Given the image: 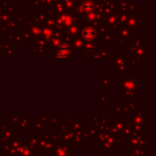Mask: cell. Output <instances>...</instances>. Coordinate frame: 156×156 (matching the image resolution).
<instances>
[{
	"label": "cell",
	"instance_id": "obj_1",
	"mask_svg": "<svg viewBox=\"0 0 156 156\" xmlns=\"http://www.w3.org/2000/svg\"><path fill=\"white\" fill-rule=\"evenodd\" d=\"M69 55H70L69 47L67 45H62L58 48L56 53V58L58 59H66L68 58V57H69Z\"/></svg>",
	"mask_w": 156,
	"mask_h": 156
},
{
	"label": "cell",
	"instance_id": "obj_2",
	"mask_svg": "<svg viewBox=\"0 0 156 156\" xmlns=\"http://www.w3.org/2000/svg\"><path fill=\"white\" fill-rule=\"evenodd\" d=\"M96 35H97L96 30L91 27H86L82 30V37L86 40H93L96 37Z\"/></svg>",
	"mask_w": 156,
	"mask_h": 156
}]
</instances>
